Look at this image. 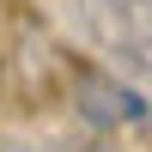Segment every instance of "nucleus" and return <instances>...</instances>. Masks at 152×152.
Segmentation results:
<instances>
[{
	"mask_svg": "<svg viewBox=\"0 0 152 152\" xmlns=\"http://www.w3.org/2000/svg\"><path fill=\"white\" fill-rule=\"evenodd\" d=\"M79 97H85V116L104 122V128H146V122H152L146 97L128 91L116 73H85V79H79Z\"/></svg>",
	"mask_w": 152,
	"mask_h": 152,
	"instance_id": "2",
	"label": "nucleus"
},
{
	"mask_svg": "<svg viewBox=\"0 0 152 152\" xmlns=\"http://www.w3.org/2000/svg\"><path fill=\"white\" fill-rule=\"evenodd\" d=\"M85 18H91L104 55L152 73V0H85Z\"/></svg>",
	"mask_w": 152,
	"mask_h": 152,
	"instance_id": "1",
	"label": "nucleus"
}]
</instances>
